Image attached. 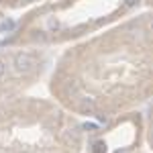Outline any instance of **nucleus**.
<instances>
[{
  "mask_svg": "<svg viewBox=\"0 0 153 153\" xmlns=\"http://www.w3.org/2000/svg\"><path fill=\"white\" fill-rule=\"evenodd\" d=\"M12 63H14V70H16V71L27 74V71H31L33 68H35L37 61H35V57L29 55V53H16L14 59H12Z\"/></svg>",
  "mask_w": 153,
  "mask_h": 153,
  "instance_id": "nucleus-1",
  "label": "nucleus"
},
{
  "mask_svg": "<svg viewBox=\"0 0 153 153\" xmlns=\"http://www.w3.org/2000/svg\"><path fill=\"white\" fill-rule=\"evenodd\" d=\"M4 71H6V63H4V61H2V59H0V76H2V74H4Z\"/></svg>",
  "mask_w": 153,
  "mask_h": 153,
  "instance_id": "nucleus-2",
  "label": "nucleus"
},
{
  "mask_svg": "<svg viewBox=\"0 0 153 153\" xmlns=\"http://www.w3.org/2000/svg\"><path fill=\"white\" fill-rule=\"evenodd\" d=\"M135 2H137V0H127V4H129V6H131V4H135Z\"/></svg>",
  "mask_w": 153,
  "mask_h": 153,
  "instance_id": "nucleus-3",
  "label": "nucleus"
},
{
  "mask_svg": "<svg viewBox=\"0 0 153 153\" xmlns=\"http://www.w3.org/2000/svg\"><path fill=\"white\" fill-rule=\"evenodd\" d=\"M151 31H153V21H151Z\"/></svg>",
  "mask_w": 153,
  "mask_h": 153,
  "instance_id": "nucleus-4",
  "label": "nucleus"
}]
</instances>
